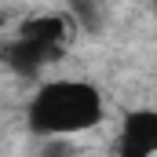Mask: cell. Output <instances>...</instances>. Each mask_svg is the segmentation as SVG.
<instances>
[{"label": "cell", "mask_w": 157, "mask_h": 157, "mask_svg": "<svg viewBox=\"0 0 157 157\" xmlns=\"http://www.w3.org/2000/svg\"><path fill=\"white\" fill-rule=\"evenodd\" d=\"M26 121L40 139H73L102 121V95L88 80L73 77L48 80L29 99Z\"/></svg>", "instance_id": "6da1fadb"}, {"label": "cell", "mask_w": 157, "mask_h": 157, "mask_svg": "<svg viewBox=\"0 0 157 157\" xmlns=\"http://www.w3.org/2000/svg\"><path fill=\"white\" fill-rule=\"evenodd\" d=\"M157 154V110H128L117 135V157H154Z\"/></svg>", "instance_id": "7a4b0ae2"}, {"label": "cell", "mask_w": 157, "mask_h": 157, "mask_svg": "<svg viewBox=\"0 0 157 157\" xmlns=\"http://www.w3.org/2000/svg\"><path fill=\"white\" fill-rule=\"evenodd\" d=\"M59 51H62V48H48V44L18 37V40H11V44L0 51V59H4L11 70H18V73H33V70H40L44 62L59 59Z\"/></svg>", "instance_id": "3957f363"}, {"label": "cell", "mask_w": 157, "mask_h": 157, "mask_svg": "<svg viewBox=\"0 0 157 157\" xmlns=\"http://www.w3.org/2000/svg\"><path fill=\"white\" fill-rule=\"evenodd\" d=\"M18 37L37 40V44H48V48H62V40H66V22H62V18H51V15L29 18V22L18 29Z\"/></svg>", "instance_id": "277c9868"}, {"label": "cell", "mask_w": 157, "mask_h": 157, "mask_svg": "<svg viewBox=\"0 0 157 157\" xmlns=\"http://www.w3.org/2000/svg\"><path fill=\"white\" fill-rule=\"evenodd\" d=\"M66 7H70V18L77 22L80 33H102V26H106L102 0H66Z\"/></svg>", "instance_id": "5b68a950"}, {"label": "cell", "mask_w": 157, "mask_h": 157, "mask_svg": "<svg viewBox=\"0 0 157 157\" xmlns=\"http://www.w3.org/2000/svg\"><path fill=\"white\" fill-rule=\"evenodd\" d=\"M37 157H77V146L70 139H44Z\"/></svg>", "instance_id": "8992f818"}]
</instances>
